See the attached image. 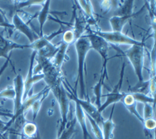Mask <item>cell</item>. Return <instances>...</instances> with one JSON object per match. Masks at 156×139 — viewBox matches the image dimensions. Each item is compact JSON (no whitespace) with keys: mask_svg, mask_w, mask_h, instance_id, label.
Instances as JSON below:
<instances>
[{"mask_svg":"<svg viewBox=\"0 0 156 139\" xmlns=\"http://www.w3.org/2000/svg\"><path fill=\"white\" fill-rule=\"evenodd\" d=\"M58 49H59V46L54 45L51 42H49L43 46L39 51L37 52V55L52 60L57 51H58Z\"/></svg>","mask_w":156,"mask_h":139,"instance_id":"44dd1931","label":"cell"},{"mask_svg":"<svg viewBox=\"0 0 156 139\" xmlns=\"http://www.w3.org/2000/svg\"><path fill=\"white\" fill-rule=\"evenodd\" d=\"M121 102L123 103V104L126 107V108L129 111L132 115H134L135 118L138 119L139 121L140 122V123L142 125H144V119L142 118V116L140 115L139 112L137 111V108H136V105H137V103L135 102L134 97H133L132 94L129 93H126L125 97L122 98Z\"/></svg>","mask_w":156,"mask_h":139,"instance_id":"5bb4252c","label":"cell"},{"mask_svg":"<svg viewBox=\"0 0 156 139\" xmlns=\"http://www.w3.org/2000/svg\"><path fill=\"white\" fill-rule=\"evenodd\" d=\"M145 9V5L142 7L137 13H134L131 15L126 16H112L110 18V24H111L112 32H118V33H122L124 26L128 23L129 20H131L133 18H135L139 14H140Z\"/></svg>","mask_w":156,"mask_h":139,"instance_id":"4fadbf2b","label":"cell"},{"mask_svg":"<svg viewBox=\"0 0 156 139\" xmlns=\"http://www.w3.org/2000/svg\"><path fill=\"white\" fill-rule=\"evenodd\" d=\"M14 97H15L14 89H13V87H12V86H9L6 89L0 92V102H2V100L4 99V98L13 100Z\"/></svg>","mask_w":156,"mask_h":139,"instance_id":"f1b7e54d","label":"cell"},{"mask_svg":"<svg viewBox=\"0 0 156 139\" xmlns=\"http://www.w3.org/2000/svg\"><path fill=\"white\" fill-rule=\"evenodd\" d=\"M135 1L133 0H127L124 1L123 3H120L118 9L115 11V14L114 16H126L133 14V6Z\"/></svg>","mask_w":156,"mask_h":139,"instance_id":"603a6c76","label":"cell"},{"mask_svg":"<svg viewBox=\"0 0 156 139\" xmlns=\"http://www.w3.org/2000/svg\"><path fill=\"white\" fill-rule=\"evenodd\" d=\"M7 29H3L0 32V57L5 58L6 61L11 62L10 52L14 49H30L29 44H19L18 42H13L12 40L7 38L4 33Z\"/></svg>","mask_w":156,"mask_h":139,"instance_id":"ba28073f","label":"cell"},{"mask_svg":"<svg viewBox=\"0 0 156 139\" xmlns=\"http://www.w3.org/2000/svg\"><path fill=\"white\" fill-rule=\"evenodd\" d=\"M86 117H87L88 118V120L90 121V125H91V127H92V131H93L94 134H95V136L97 139H103V136H102V131L101 128L100 127L98 124L96 123V122L94 121L93 119L91 118H90L89 116H87L86 115Z\"/></svg>","mask_w":156,"mask_h":139,"instance_id":"4dcf8cb0","label":"cell"},{"mask_svg":"<svg viewBox=\"0 0 156 139\" xmlns=\"http://www.w3.org/2000/svg\"><path fill=\"white\" fill-rule=\"evenodd\" d=\"M12 24L13 26V28L16 30L19 31L20 33H23L25 36L27 37V39L29 40L30 43H33L34 41L38 39L39 35H37L34 31L29 27L28 23H26L23 19L20 17L18 13H15L12 15Z\"/></svg>","mask_w":156,"mask_h":139,"instance_id":"30bf717a","label":"cell"},{"mask_svg":"<svg viewBox=\"0 0 156 139\" xmlns=\"http://www.w3.org/2000/svg\"><path fill=\"white\" fill-rule=\"evenodd\" d=\"M45 3V1L42 0H29V1H22L16 3V8L18 9H22L26 7L32 6V5H42Z\"/></svg>","mask_w":156,"mask_h":139,"instance_id":"83f0119b","label":"cell"},{"mask_svg":"<svg viewBox=\"0 0 156 139\" xmlns=\"http://www.w3.org/2000/svg\"><path fill=\"white\" fill-rule=\"evenodd\" d=\"M51 92L56 97V99L59 104V108H60L61 120L59 128L57 131V136H58L66 128V124L69 122L68 121V114H69L70 112L71 100L69 99V97L67 96V92L65 89V86L63 84V82L61 86L52 89V90H51Z\"/></svg>","mask_w":156,"mask_h":139,"instance_id":"3957f363","label":"cell"},{"mask_svg":"<svg viewBox=\"0 0 156 139\" xmlns=\"http://www.w3.org/2000/svg\"><path fill=\"white\" fill-rule=\"evenodd\" d=\"M50 92H51V91H50V88H48V86H47V89H46V91L44 92V93L42 94V96L39 97L38 99H37L36 101L33 103V104L32 105V107H31V109H32V111H33V122L36 120L37 116V114H38V112H39V111H40L41 108H42V103H43V102H44V100L47 98V97L48 96V94H49V93H50Z\"/></svg>","mask_w":156,"mask_h":139,"instance_id":"484cf974","label":"cell"},{"mask_svg":"<svg viewBox=\"0 0 156 139\" xmlns=\"http://www.w3.org/2000/svg\"><path fill=\"white\" fill-rule=\"evenodd\" d=\"M37 52L33 51L32 54L30 57V64H29V68H28V71H27V78L24 80V86H23V101L27 98V95L30 93L31 90H33V86L37 82H39L43 79V75L42 73L41 74H37L34 75L33 74V65H34V61L36 58Z\"/></svg>","mask_w":156,"mask_h":139,"instance_id":"9c48e42d","label":"cell"},{"mask_svg":"<svg viewBox=\"0 0 156 139\" xmlns=\"http://www.w3.org/2000/svg\"><path fill=\"white\" fill-rule=\"evenodd\" d=\"M74 15H75V22L73 24L72 30L74 32L76 40L80 37L84 35L85 31L87 30L88 27H87V18H86L84 13L82 12L81 9H79L78 10L77 8L74 9Z\"/></svg>","mask_w":156,"mask_h":139,"instance_id":"7c38bea8","label":"cell"},{"mask_svg":"<svg viewBox=\"0 0 156 139\" xmlns=\"http://www.w3.org/2000/svg\"><path fill=\"white\" fill-rule=\"evenodd\" d=\"M87 34H86L87 38L90 42V48L96 50L100 54L102 60L101 74L105 76V79H109L108 73H107V63H108V50L110 48V44L106 42L101 37L96 35L92 32V29L87 28Z\"/></svg>","mask_w":156,"mask_h":139,"instance_id":"7a4b0ae2","label":"cell"},{"mask_svg":"<svg viewBox=\"0 0 156 139\" xmlns=\"http://www.w3.org/2000/svg\"><path fill=\"white\" fill-rule=\"evenodd\" d=\"M121 54L128 58L132 65L134 71L138 82L144 80L143 69H144V45H134L130 46L129 49L126 51H120Z\"/></svg>","mask_w":156,"mask_h":139,"instance_id":"277c9868","label":"cell"},{"mask_svg":"<svg viewBox=\"0 0 156 139\" xmlns=\"http://www.w3.org/2000/svg\"><path fill=\"white\" fill-rule=\"evenodd\" d=\"M20 139H41L36 124L27 122L23 128Z\"/></svg>","mask_w":156,"mask_h":139,"instance_id":"d6986e66","label":"cell"},{"mask_svg":"<svg viewBox=\"0 0 156 139\" xmlns=\"http://www.w3.org/2000/svg\"><path fill=\"white\" fill-rule=\"evenodd\" d=\"M154 115V108L152 107L151 104H144V115H143V119L144 120H147V119H150V118H153Z\"/></svg>","mask_w":156,"mask_h":139,"instance_id":"d6a6232c","label":"cell"},{"mask_svg":"<svg viewBox=\"0 0 156 139\" xmlns=\"http://www.w3.org/2000/svg\"><path fill=\"white\" fill-rule=\"evenodd\" d=\"M115 104H114L112 107L111 115H110L109 118L107 120L104 121L101 127L103 139H112V137H113V131H114L115 127L114 121H113V113H114L115 111Z\"/></svg>","mask_w":156,"mask_h":139,"instance_id":"e0dca14e","label":"cell"},{"mask_svg":"<svg viewBox=\"0 0 156 139\" xmlns=\"http://www.w3.org/2000/svg\"><path fill=\"white\" fill-rule=\"evenodd\" d=\"M75 48L77 55V78L76 81L75 89L74 93H76V85L79 83L80 85V97L81 99H84V97L87 96L86 93V82H85V75L87 74V70H86V57L88 52L90 51V42L87 38V35H82L78 39L76 40Z\"/></svg>","mask_w":156,"mask_h":139,"instance_id":"6da1fadb","label":"cell"},{"mask_svg":"<svg viewBox=\"0 0 156 139\" xmlns=\"http://www.w3.org/2000/svg\"><path fill=\"white\" fill-rule=\"evenodd\" d=\"M68 47H69V45L65 43V42H63L62 41L60 42L58 51H57V53L55 55L54 58H53V60H52V63L57 68L62 69V65L63 63L65 61L69 60V57H67V55H66V51H67Z\"/></svg>","mask_w":156,"mask_h":139,"instance_id":"ac0fdd59","label":"cell"},{"mask_svg":"<svg viewBox=\"0 0 156 139\" xmlns=\"http://www.w3.org/2000/svg\"><path fill=\"white\" fill-rule=\"evenodd\" d=\"M50 5H51V1L50 0L45 1V3L42 5V9L40 10V12L37 13V18L38 19L39 26H40V33H39V37L40 38L44 36L43 27H44L46 21L49 18V14L51 13V11H50Z\"/></svg>","mask_w":156,"mask_h":139,"instance_id":"2e32d148","label":"cell"},{"mask_svg":"<svg viewBox=\"0 0 156 139\" xmlns=\"http://www.w3.org/2000/svg\"><path fill=\"white\" fill-rule=\"evenodd\" d=\"M76 103V120L77 121L78 124L80 125V127L82 131L83 134V139H93L90 137V133L87 129V123H86V114L84 111L82 110L80 105L77 103Z\"/></svg>","mask_w":156,"mask_h":139,"instance_id":"9a60e30c","label":"cell"},{"mask_svg":"<svg viewBox=\"0 0 156 139\" xmlns=\"http://www.w3.org/2000/svg\"><path fill=\"white\" fill-rule=\"evenodd\" d=\"M67 90L69 91L67 93V96L69 97V99L74 101L75 103H77L81 108H82V110L84 111L85 114L92 118L94 121L99 125L100 127H101L102 123H104L105 119L102 117L101 113L99 112L98 108L96 106H94L93 104L90 103L89 99H81V98H79L77 97L76 93H74V92L72 93L68 88H67Z\"/></svg>","mask_w":156,"mask_h":139,"instance_id":"8992f818","label":"cell"},{"mask_svg":"<svg viewBox=\"0 0 156 139\" xmlns=\"http://www.w3.org/2000/svg\"><path fill=\"white\" fill-rule=\"evenodd\" d=\"M62 41L66 43V44H68L69 46L72 44V42H75L76 38L73 30L72 29H67L65 32H63V37Z\"/></svg>","mask_w":156,"mask_h":139,"instance_id":"f546056e","label":"cell"},{"mask_svg":"<svg viewBox=\"0 0 156 139\" xmlns=\"http://www.w3.org/2000/svg\"><path fill=\"white\" fill-rule=\"evenodd\" d=\"M23 86L24 80L21 74H16L13 79V89L15 97L13 99V114H16L19 111L23 101Z\"/></svg>","mask_w":156,"mask_h":139,"instance_id":"8fae6325","label":"cell"},{"mask_svg":"<svg viewBox=\"0 0 156 139\" xmlns=\"http://www.w3.org/2000/svg\"><path fill=\"white\" fill-rule=\"evenodd\" d=\"M0 27H3L4 29H14L13 26L11 23H9V20L4 15L3 11L0 9Z\"/></svg>","mask_w":156,"mask_h":139,"instance_id":"1f68e13d","label":"cell"},{"mask_svg":"<svg viewBox=\"0 0 156 139\" xmlns=\"http://www.w3.org/2000/svg\"><path fill=\"white\" fill-rule=\"evenodd\" d=\"M95 34L101 37L102 38L108 42L111 45H118V44H124V45H144V41H139L135 38H130L123 33L118 32H103L100 30H92Z\"/></svg>","mask_w":156,"mask_h":139,"instance_id":"5b68a950","label":"cell"},{"mask_svg":"<svg viewBox=\"0 0 156 139\" xmlns=\"http://www.w3.org/2000/svg\"><path fill=\"white\" fill-rule=\"evenodd\" d=\"M105 77L103 74L101 73V78H100L99 81L96 82V85L93 87V93L95 95V103H96V107L97 108H99L101 105V100L102 97V87L104 84V80H105Z\"/></svg>","mask_w":156,"mask_h":139,"instance_id":"cb8c5ba5","label":"cell"},{"mask_svg":"<svg viewBox=\"0 0 156 139\" xmlns=\"http://www.w3.org/2000/svg\"><path fill=\"white\" fill-rule=\"evenodd\" d=\"M76 3L78 6L81 8L82 12L84 13L85 16L87 18V24H96V19H95V16H94L93 13V8H92V4L90 3V1H76Z\"/></svg>","mask_w":156,"mask_h":139,"instance_id":"ffe728a7","label":"cell"},{"mask_svg":"<svg viewBox=\"0 0 156 139\" xmlns=\"http://www.w3.org/2000/svg\"><path fill=\"white\" fill-rule=\"evenodd\" d=\"M132 94L133 97L136 103H142L144 104H154V98L152 97H150L149 95L143 93H131Z\"/></svg>","mask_w":156,"mask_h":139,"instance_id":"4316f807","label":"cell"},{"mask_svg":"<svg viewBox=\"0 0 156 139\" xmlns=\"http://www.w3.org/2000/svg\"><path fill=\"white\" fill-rule=\"evenodd\" d=\"M150 80L138 82L134 87H129V93H143L150 96Z\"/></svg>","mask_w":156,"mask_h":139,"instance_id":"7402d4cb","label":"cell"},{"mask_svg":"<svg viewBox=\"0 0 156 139\" xmlns=\"http://www.w3.org/2000/svg\"><path fill=\"white\" fill-rule=\"evenodd\" d=\"M6 124L7 123L2 121L0 119V135H2V136L4 133H6Z\"/></svg>","mask_w":156,"mask_h":139,"instance_id":"836d02e7","label":"cell"},{"mask_svg":"<svg viewBox=\"0 0 156 139\" xmlns=\"http://www.w3.org/2000/svg\"><path fill=\"white\" fill-rule=\"evenodd\" d=\"M125 69H126V63H122L121 65V69H120V79L119 82H117V84L115 86V88L112 89L111 93L105 94V95H102V97H106L105 102L103 104L101 105L98 111L99 112L101 113L104 110H105L107 107H109L111 104H115V103L121 102V100L125 97L126 93H122L121 92V88H122V84H123L124 81V74H125Z\"/></svg>","mask_w":156,"mask_h":139,"instance_id":"52a82bcc","label":"cell"},{"mask_svg":"<svg viewBox=\"0 0 156 139\" xmlns=\"http://www.w3.org/2000/svg\"><path fill=\"white\" fill-rule=\"evenodd\" d=\"M76 118L72 119V121L67 123L66 128L62 132L60 135L57 136V139H72L74 137V133L76 132Z\"/></svg>","mask_w":156,"mask_h":139,"instance_id":"d4e9b609","label":"cell"}]
</instances>
